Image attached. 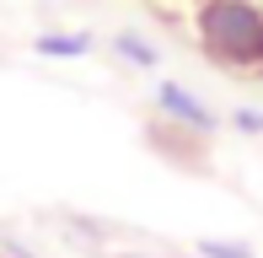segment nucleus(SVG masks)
I'll list each match as a JSON object with an SVG mask.
<instances>
[{
	"mask_svg": "<svg viewBox=\"0 0 263 258\" xmlns=\"http://www.w3.org/2000/svg\"><path fill=\"white\" fill-rule=\"evenodd\" d=\"M118 54H124V60H140V65L156 60V49H151V43H140V38H118Z\"/></svg>",
	"mask_w": 263,
	"mask_h": 258,
	"instance_id": "obj_4",
	"label": "nucleus"
},
{
	"mask_svg": "<svg viewBox=\"0 0 263 258\" xmlns=\"http://www.w3.org/2000/svg\"><path fill=\"white\" fill-rule=\"evenodd\" d=\"M86 38H38V54H86Z\"/></svg>",
	"mask_w": 263,
	"mask_h": 258,
	"instance_id": "obj_3",
	"label": "nucleus"
},
{
	"mask_svg": "<svg viewBox=\"0 0 263 258\" xmlns=\"http://www.w3.org/2000/svg\"><path fill=\"white\" fill-rule=\"evenodd\" d=\"M204 253H210V258H247V248H220V242H210Z\"/></svg>",
	"mask_w": 263,
	"mask_h": 258,
	"instance_id": "obj_5",
	"label": "nucleus"
},
{
	"mask_svg": "<svg viewBox=\"0 0 263 258\" xmlns=\"http://www.w3.org/2000/svg\"><path fill=\"white\" fill-rule=\"evenodd\" d=\"M199 43L215 65L263 70V6H253V0H204L199 6Z\"/></svg>",
	"mask_w": 263,
	"mask_h": 258,
	"instance_id": "obj_1",
	"label": "nucleus"
},
{
	"mask_svg": "<svg viewBox=\"0 0 263 258\" xmlns=\"http://www.w3.org/2000/svg\"><path fill=\"white\" fill-rule=\"evenodd\" d=\"M161 108H166V113H177V119H183V124H194V129H210V113L199 108L188 91H177V86H161Z\"/></svg>",
	"mask_w": 263,
	"mask_h": 258,
	"instance_id": "obj_2",
	"label": "nucleus"
}]
</instances>
